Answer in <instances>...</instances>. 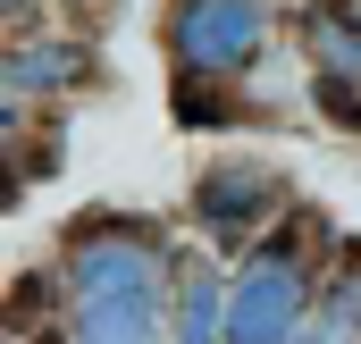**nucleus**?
Masks as SVG:
<instances>
[{"label":"nucleus","instance_id":"12","mask_svg":"<svg viewBox=\"0 0 361 344\" xmlns=\"http://www.w3.org/2000/svg\"><path fill=\"white\" fill-rule=\"evenodd\" d=\"M0 8H8V17H25V8H34V0H0Z\"/></svg>","mask_w":361,"mask_h":344},{"label":"nucleus","instance_id":"5","mask_svg":"<svg viewBox=\"0 0 361 344\" xmlns=\"http://www.w3.org/2000/svg\"><path fill=\"white\" fill-rule=\"evenodd\" d=\"M76 344H160V294H92V302H76Z\"/></svg>","mask_w":361,"mask_h":344},{"label":"nucleus","instance_id":"1","mask_svg":"<svg viewBox=\"0 0 361 344\" xmlns=\"http://www.w3.org/2000/svg\"><path fill=\"white\" fill-rule=\"evenodd\" d=\"M311 244H319V219L294 210L286 235L252 252V269L235 277L227 294V344H294L302 336V311H311Z\"/></svg>","mask_w":361,"mask_h":344},{"label":"nucleus","instance_id":"9","mask_svg":"<svg viewBox=\"0 0 361 344\" xmlns=\"http://www.w3.org/2000/svg\"><path fill=\"white\" fill-rule=\"evenodd\" d=\"M51 285H59V277H51V269H42V277H25V285H17V294H8V328H17V336H34V311H42V302H51Z\"/></svg>","mask_w":361,"mask_h":344},{"label":"nucleus","instance_id":"3","mask_svg":"<svg viewBox=\"0 0 361 344\" xmlns=\"http://www.w3.org/2000/svg\"><path fill=\"white\" fill-rule=\"evenodd\" d=\"M277 210H286V176L261 168V160H219V168H202V185H193V219L219 244H244L252 227H269Z\"/></svg>","mask_w":361,"mask_h":344},{"label":"nucleus","instance_id":"7","mask_svg":"<svg viewBox=\"0 0 361 344\" xmlns=\"http://www.w3.org/2000/svg\"><path fill=\"white\" fill-rule=\"evenodd\" d=\"M177 344H227V294L210 277H193L177 302Z\"/></svg>","mask_w":361,"mask_h":344},{"label":"nucleus","instance_id":"10","mask_svg":"<svg viewBox=\"0 0 361 344\" xmlns=\"http://www.w3.org/2000/svg\"><path fill=\"white\" fill-rule=\"evenodd\" d=\"M319 118L345 126V135H361V85H319Z\"/></svg>","mask_w":361,"mask_h":344},{"label":"nucleus","instance_id":"4","mask_svg":"<svg viewBox=\"0 0 361 344\" xmlns=\"http://www.w3.org/2000/svg\"><path fill=\"white\" fill-rule=\"evenodd\" d=\"M302 51H311L319 85H361V8L353 0H319L302 17Z\"/></svg>","mask_w":361,"mask_h":344},{"label":"nucleus","instance_id":"2","mask_svg":"<svg viewBox=\"0 0 361 344\" xmlns=\"http://www.w3.org/2000/svg\"><path fill=\"white\" fill-rule=\"evenodd\" d=\"M261 0H177L169 8V59L177 68H202V76H244L261 59Z\"/></svg>","mask_w":361,"mask_h":344},{"label":"nucleus","instance_id":"11","mask_svg":"<svg viewBox=\"0 0 361 344\" xmlns=\"http://www.w3.org/2000/svg\"><path fill=\"white\" fill-rule=\"evenodd\" d=\"M294 344H361V328H345V319L319 311V319H302V336H294Z\"/></svg>","mask_w":361,"mask_h":344},{"label":"nucleus","instance_id":"8","mask_svg":"<svg viewBox=\"0 0 361 344\" xmlns=\"http://www.w3.org/2000/svg\"><path fill=\"white\" fill-rule=\"evenodd\" d=\"M328 319H345V328H361V244L345 260H336V277H328V302H319Z\"/></svg>","mask_w":361,"mask_h":344},{"label":"nucleus","instance_id":"6","mask_svg":"<svg viewBox=\"0 0 361 344\" xmlns=\"http://www.w3.org/2000/svg\"><path fill=\"white\" fill-rule=\"evenodd\" d=\"M92 76V51L85 42H25L8 51V101H34V92H68Z\"/></svg>","mask_w":361,"mask_h":344}]
</instances>
